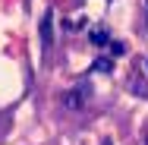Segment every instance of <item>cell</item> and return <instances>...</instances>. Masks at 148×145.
<instances>
[{"label": "cell", "instance_id": "277c9868", "mask_svg": "<svg viewBox=\"0 0 148 145\" xmlns=\"http://www.w3.org/2000/svg\"><path fill=\"white\" fill-rule=\"evenodd\" d=\"M91 44H98V47L107 44V32H104V29H95V32H91Z\"/></svg>", "mask_w": 148, "mask_h": 145}, {"label": "cell", "instance_id": "6da1fadb", "mask_svg": "<svg viewBox=\"0 0 148 145\" xmlns=\"http://www.w3.org/2000/svg\"><path fill=\"white\" fill-rule=\"evenodd\" d=\"M85 95H88V85H79V88H73V91L63 95V104H66L69 111H79V107L85 104Z\"/></svg>", "mask_w": 148, "mask_h": 145}, {"label": "cell", "instance_id": "52a82bcc", "mask_svg": "<svg viewBox=\"0 0 148 145\" xmlns=\"http://www.w3.org/2000/svg\"><path fill=\"white\" fill-rule=\"evenodd\" d=\"M104 145H110V142H104Z\"/></svg>", "mask_w": 148, "mask_h": 145}, {"label": "cell", "instance_id": "5b68a950", "mask_svg": "<svg viewBox=\"0 0 148 145\" xmlns=\"http://www.w3.org/2000/svg\"><path fill=\"white\" fill-rule=\"evenodd\" d=\"M110 54H114V57H123V54H126V44H123V41H114V44H110Z\"/></svg>", "mask_w": 148, "mask_h": 145}, {"label": "cell", "instance_id": "8992f818", "mask_svg": "<svg viewBox=\"0 0 148 145\" xmlns=\"http://www.w3.org/2000/svg\"><path fill=\"white\" fill-rule=\"evenodd\" d=\"M145 16H148V0H145Z\"/></svg>", "mask_w": 148, "mask_h": 145}, {"label": "cell", "instance_id": "7a4b0ae2", "mask_svg": "<svg viewBox=\"0 0 148 145\" xmlns=\"http://www.w3.org/2000/svg\"><path fill=\"white\" fill-rule=\"evenodd\" d=\"M51 22H54V10H47L44 19H41V47H44V51H47L51 41H54V25H51Z\"/></svg>", "mask_w": 148, "mask_h": 145}, {"label": "cell", "instance_id": "3957f363", "mask_svg": "<svg viewBox=\"0 0 148 145\" xmlns=\"http://www.w3.org/2000/svg\"><path fill=\"white\" fill-rule=\"evenodd\" d=\"M91 69H98V73H110V69H114V60L101 57V60H95V66H91Z\"/></svg>", "mask_w": 148, "mask_h": 145}]
</instances>
